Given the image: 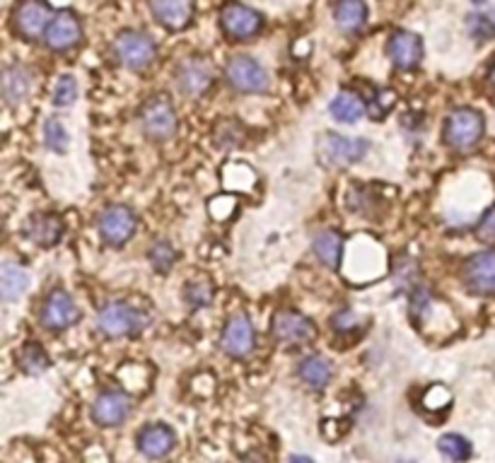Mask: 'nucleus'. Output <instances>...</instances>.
<instances>
[{"label": "nucleus", "instance_id": "39448f33", "mask_svg": "<svg viewBox=\"0 0 495 463\" xmlns=\"http://www.w3.org/2000/svg\"><path fill=\"white\" fill-rule=\"evenodd\" d=\"M114 56L119 63L128 70H146L150 63L155 61L157 47L153 39L143 31H121L114 41Z\"/></svg>", "mask_w": 495, "mask_h": 463}, {"label": "nucleus", "instance_id": "b1692460", "mask_svg": "<svg viewBox=\"0 0 495 463\" xmlns=\"http://www.w3.org/2000/svg\"><path fill=\"white\" fill-rule=\"evenodd\" d=\"M297 374H300V379L305 381V384L312 386V389H317V391H322V389H326L329 381H331L333 367L326 357L310 355L302 360L300 367H297Z\"/></svg>", "mask_w": 495, "mask_h": 463}, {"label": "nucleus", "instance_id": "4c0bfd02", "mask_svg": "<svg viewBox=\"0 0 495 463\" xmlns=\"http://www.w3.org/2000/svg\"><path fill=\"white\" fill-rule=\"evenodd\" d=\"M356 324H358V317L353 314V311H349V309H343L340 314H336V317H333V328L340 333L353 331V328H356Z\"/></svg>", "mask_w": 495, "mask_h": 463}, {"label": "nucleus", "instance_id": "bb28decb", "mask_svg": "<svg viewBox=\"0 0 495 463\" xmlns=\"http://www.w3.org/2000/svg\"><path fill=\"white\" fill-rule=\"evenodd\" d=\"M17 364H20V370L31 374V377H37L41 371L49 370V355L44 353V347L37 345V343H27L22 347V353L17 357Z\"/></svg>", "mask_w": 495, "mask_h": 463}, {"label": "nucleus", "instance_id": "c85d7f7f", "mask_svg": "<svg viewBox=\"0 0 495 463\" xmlns=\"http://www.w3.org/2000/svg\"><path fill=\"white\" fill-rule=\"evenodd\" d=\"M177 261V251L172 247L170 241H155L150 247V263L157 273H170V268Z\"/></svg>", "mask_w": 495, "mask_h": 463}, {"label": "nucleus", "instance_id": "dca6fc26", "mask_svg": "<svg viewBox=\"0 0 495 463\" xmlns=\"http://www.w3.org/2000/svg\"><path fill=\"white\" fill-rule=\"evenodd\" d=\"M80 34H83V30H80L78 17L73 13H58L49 24L44 41L51 51H68L78 44Z\"/></svg>", "mask_w": 495, "mask_h": 463}, {"label": "nucleus", "instance_id": "0eeeda50", "mask_svg": "<svg viewBox=\"0 0 495 463\" xmlns=\"http://www.w3.org/2000/svg\"><path fill=\"white\" fill-rule=\"evenodd\" d=\"M138 227V220L126 205H109L100 215V234L109 247H124Z\"/></svg>", "mask_w": 495, "mask_h": 463}, {"label": "nucleus", "instance_id": "393cba45", "mask_svg": "<svg viewBox=\"0 0 495 463\" xmlns=\"http://www.w3.org/2000/svg\"><path fill=\"white\" fill-rule=\"evenodd\" d=\"M365 101L353 92H339L329 104V111L340 124H358L365 116Z\"/></svg>", "mask_w": 495, "mask_h": 463}, {"label": "nucleus", "instance_id": "6ab92c4d", "mask_svg": "<svg viewBox=\"0 0 495 463\" xmlns=\"http://www.w3.org/2000/svg\"><path fill=\"white\" fill-rule=\"evenodd\" d=\"M213 83V70L203 61H186L179 68V87L189 97H201Z\"/></svg>", "mask_w": 495, "mask_h": 463}, {"label": "nucleus", "instance_id": "f3484780", "mask_svg": "<svg viewBox=\"0 0 495 463\" xmlns=\"http://www.w3.org/2000/svg\"><path fill=\"white\" fill-rule=\"evenodd\" d=\"M150 10L163 27L179 31L194 17V0H150Z\"/></svg>", "mask_w": 495, "mask_h": 463}, {"label": "nucleus", "instance_id": "20e7f679", "mask_svg": "<svg viewBox=\"0 0 495 463\" xmlns=\"http://www.w3.org/2000/svg\"><path fill=\"white\" fill-rule=\"evenodd\" d=\"M147 319L143 311L133 309L126 301H109L100 311V328L109 338H124L146 328Z\"/></svg>", "mask_w": 495, "mask_h": 463}, {"label": "nucleus", "instance_id": "2eb2a0df", "mask_svg": "<svg viewBox=\"0 0 495 463\" xmlns=\"http://www.w3.org/2000/svg\"><path fill=\"white\" fill-rule=\"evenodd\" d=\"M387 54L396 68L413 70L423 61V41L413 31H394L387 44Z\"/></svg>", "mask_w": 495, "mask_h": 463}, {"label": "nucleus", "instance_id": "a19ab883", "mask_svg": "<svg viewBox=\"0 0 495 463\" xmlns=\"http://www.w3.org/2000/svg\"><path fill=\"white\" fill-rule=\"evenodd\" d=\"M472 3H476V5H486L488 0H472Z\"/></svg>", "mask_w": 495, "mask_h": 463}, {"label": "nucleus", "instance_id": "a211bd4d", "mask_svg": "<svg viewBox=\"0 0 495 463\" xmlns=\"http://www.w3.org/2000/svg\"><path fill=\"white\" fill-rule=\"evenodd\" d=\"M174 444H177V434L167 424H147L138 434L140 454L147 459H163L174 449Z\"/></svg>", "mask_w": 495, "mask_h": 463}, {"label": "nucleus", "instance_id": "7c9ffc66", "mask_svg": "<svg viewBox=\"0 0 495 463\" xmlns=\"http://www.w3.org/2000/svg\"><path fill=\"white\" fill-rule=\"evenodd\" d=\"M78 100V83L73 75H61L54 87V104L56 107H70Z\"/></svg>", "mask_w": 495, "mask_h": 463}, {"label": "nucleus", "instance_id": "f03ea898", "mask_svg": "<svg viewBox=\"0 0 495 463\" xmlns=\"http://www.w3.org/2000/svg\"><path fill=\"white\" fill-rule=\"evenodd\" d=\"M486 124L476 109H456L447 116L445 124V143L455 150H472L483 138Z\"/></svg>", "mask_w": 495, "mask_h": 463}, {"label": "nucleus", "instance_id": "423d86ee", "mask_svg": "<svg viewBox=\"0 0 495 463\" xmlns=\"http://www.w3.org/2000/svg\"><path fill=\"white\" fill-rule=\"evenodd\" d=\"M140 124L153 140H170L177 133V111L164 94L153 97L140 111Z\"/></svg>", "mask_w": 495, "mask_h": 463}, {"label": "nucleus", "instance_id": "4468645a", "mask_svg": "<svg viewBox=\"0 0 495 463\" xmlns=\"http://www.w3.org/2000/svg\"><path fill=\"white\" fill-rule=\"evenodd\" d=\"M131 413V398L121 391H104L97 396L93 406L94 423L102 427H119L126 423V417Z\"/></svg>", "mask_w": 495, "mask_h": 463}, {"label": "nucleus", "instance_id": "c756f323", "mask_svg": "<svg viewBox=\"0 0 495 463\" xmlns=\"http://www.w3.org/2000/svg\"><path fill=\"white\" fill-rule=\"evenodd\" d=\"M44 140H47V145L54 153H66L68 150V133H66V128H63L58 118H47V124H44Z\"/></svg>", "mask_w": 495, "mask_h": 463}, {"label": "nucleus", "instance_id": "a878e982", "mask_svg": "<svg viewBox=\"0 0 495 463\" xmlns=\"http://www.w3.org/2000/svg\"><path fill=\"white\" fill-rule=\"evenodd\" d=\"M314 254H317V258L324 263L326 268L336 270L340 263V254H343V240L331 230L319 232L317 237H314Z\"/></svg>", "mask_w": 495, "mask_h": 463}, {"label": "nucleus", "instance_id": "5701e85b", "mask_svg": "<svg viewBox=\"0 0 495 463\" xmlns=\"http://www.w3.org/2000/svg\"><path fill=\"white\" fill-rule=\"evenodd\" d=\"M333 17L343 34H356L367 22V5L365 0H339Z\"/></svg>", "mask_w": 495, "mask_h": 463}, {"label": "nucleus", "instance_id": "7ed1b4c3", "mask_svg": "<svg viewBox=\"0 0 495 463\" xmlns=\"http://www.w3.org/2000/svg\"><path fill=\"white\" fill-rule=\"evenodd\" d=\"M225 80H227V85L242 94H261L269 92V87H271L269 73L263 70L261 63H256L249 56H237L227 63Z\"/></svg>", "mask_w": 495, "mask_h": 463}, {"label": "nucleus", "instance_id": "9d476101", "mask_svg": "<svg viewBox=\"0 0 495 463\" xmlns=\"http://www.w3.org/2000/svg\"><path fill=\"white\" fill-rule=\"evenodd\" d=\"M51 20L54 17H51L44 3H40V0H24L15 13V30L27 41H37V39L47 37Z\"/></svg>", "mask_w": 495, "mask_h": 463}, {"label": "nucleus", "instance_id": "ea45409f", "mask_svg": "<svg viewBox=\"0 0 495 463\" xmlns=\"http://www.w3.org/2000/svg\"><path fill=\"white\" fill-rule=\"evenodd\" d=\"M488 80H491V85L495 87V63L491 66V70H488Z\"/></svg>", "mask_w": 495, "mask_h": 463}, {"label": "nucleus", "instance_id": "72a5a7b5", "mask_svg": "<svg viewBox=\"0 0 495 463\" xmlns=\"http://www.w3.org/2000/svg\"><path fill=\"white\" fill-rule=\"evenodd\" d=\"M396 104V97L394 92H377L375 97L370 100V107H367V111H370L375 118H382V116H387V111H392V107Z\"/></svg>", "mask_w": 495, "mask_h": 463}, {"label": "nucleus", "instance_id": "1a4fd4ad", "mask_svg": "<svg viewBox=\"0 0 495 463\" xmlns=\"http://www.w3.org/2000/svg\"><path fill=\"white\" fill-rule=\"evenodd\" d=\"M462 278L473 294H495V251L473 254L464 263Z\"/></svg>", "mask_w": 495, "mask_h": 463}, {"label": "nucleus", "instance_id": "412c9836", "mask_svg": "<svg viewBox=\"0 0 495 463\" xmlns=\"http://www.w3.org/2000/svg\"><path fill=\"white\" fill-rule=\"evenodd\" d=\"M63 234V223L58 215H34L27 224V237L40 247H54Z\"/></svg>", "mask_w": 495, "mask_h": 463}, {"label": "nucleus", "instance_id": "58836bf2", "mask_svg": "<svg viewBox=\"0 0 495 463\" xmlns=\"http://www.w3.org/2000/svg\"><path fill=\"white\" fill-rule=\"evenodd\" d=\"M290 463H314L310 459V456H302V454H295V456H290Z\"/></svg>", "mask_w": 495, "mask_h": 463}, {"label": "nucleus", "instance_id": "f257e3e1", "mask_svg": "<svg viewBox=\"0 0 495 463\" xmlns=\"http://www.w3.org/2000/svg\"><path fill=\"white\" fill-rule=\"evenodd\" d=\"M370 145L363 138H346L339 133H324L317 140L319 162L326 167H350L363 160Z\"/></svg>", "mask_w": 495, "mask_h": 463}, {"label": "nucleus", "instance_id": "e433bc0d", "mask_svg": "<svg viewBox=\"0 0 495 463\" xmlns=\"http://www.w3.org/2000/svg\"><path fill=\"white\" fill-rule=\"evenodd\" d=\"M449 401H452V396H449V391H445L440 384H435L426 394L428 408H447Z\"/></svg>", "mask_w": 495, "mask_h": 463}, {"label": "nucleus", "instance_id": "473e14b6", "mask_svg": "<svg viewBox=\"0 0 495 463\" xmlns=\"http://www.w3.org/2000/svg\"><path fill=\"white\" fill-rule=\"evenodd\" d=\"M210 300H213V290L208 283H189L186 285V301L194 309L206 307Z\"/></svg>", "mask_w": 495, "mask_h": 463}, {"label": "nucleus", "instance_id": "cd10ccee", "mask_svg": "<svg viewBox=\"0 0 495 463\" xmlns=\"http://www.w3.org/2000/svg\"><path fill=\"white\" fill-rule=\"evenodd\" d=\"M438 449H440V454L452 463H462L472 456V444H469V440H464L462 434H445V437H440V441H438Z\"/></svg>", "mask_w": 495, "mask_h": 463}, {"label": "nucleus", "instance_id": "f8f14e48", "mask_svg": "<svg viewBox=\"0 0 495 463\" xmlns=\"http://www.w3.org/2000/svg\"><path fill=\"white\" fill-rule=\"evenodd\" d=\"M80 319V311L68 293L54 290L41 307V324L51 331H63Z\"/></svg>", "mask_w": 495, "mask_h": 463}, {"label": "nucleus", "instance_id": "f704fd0d", "mask_svg": "<svg viewBox=\"0 0 495 463\" xmlns=\"http://www.w3.org/2000/svg\"><path fill=\"white\" fill-rule=\"evenodd\" d=\"M234 208H237V201H234L233 196H217L216 201L210 203V215L216 217V220H227Z\"/></svg>", "mask_w": 495, "mask_h": 463}, {"label": "nucleus", "instance_id": "6e6552de", "mask_svg": "<svg viewBox=\"0 0 495 463\" xmlns=\"http://www.w3.org/2000/svg\"><path fill=\"white\" fill-rule=\"evenodd\" d=\"M220 24H223V31L230 39L247 41V39L256 37L261 31L263 17L256 10L242 5V3H230L220 13Z\"/></svg>", "mask_w": 495, "mask_h": 463}, {"label": "nucleus", "instance_id": "4be33fe9", "mask_svg": "<svg viewBox=\"0 0 495 463\" xmlns=\"http://www.w3.org/2000/svg\"><path fill=\"white\" fill-rule=\"evenodd\" d=\"M30 287V273L20 266V263H3L0 268V293H3V300L15 301L20 300Z\"/></svg>", "mask_w": 495, "mask_h": 463}, {"label": "nucleus", "instance_id": "ddd939ff", "mask_svg": "<svg viewBox=\"0 0 495 463\" xmlns=\"http://www.w3.org/2000/svg\"><path fill=\"white\" fill-rule=\"evenodd\" d=\"M256 345V333L254 326L247 317H234L227 321L220 338V347L230 357H247Z\"/></svg>", "mask_w": 495, "mask_h": 463}, {"label": "nucleus", "instance_id": "c9c22d12", "mask_svg": "<svg viewBox=\"0 0 495 463\" xmlns=\"http://www.w3.org/2000/svg\"><path fill=\"white\" fill-rule=\"evenodd\" d=\"M476 234H479L481 241L495 244V208H491L486 215L481 217L479 227H476Z\"/></svg>", "mask_w": 495, "mask_h": 463}, {"label": "nucleus", "instance_id": "aec40b11", "mask_svg": "<svg viewBox=\"0 0 495 463\" xmlns=\"http://www.w3.org/2000/svg\"><path fill=\"white\" fill-rule=\"evenodd\" d=\"M31 90V75L24 66H8L3 73V97L10 107H17L27 100Z\"/></svg>", "mask_w": 495, "mask_h": 463}, {"label": "nucleus", "instance_id": "2f4dec72", "mask_svg": "<svg viewBox=\"0 0 495 463\" xmlns=\"http://www.w3.org/2000/svg\"><path fill=\"white\" fill-rule=\"evenodd\" d=\"M466 30L476 41H491L495 37V22L488 15H469Z\"/></svg>", "mask_w": 495, "mask_h": 463}, {"label": "nucleus", "instance_id": "9b49d317", "mask_svg": "<svg viewBox=\"0 0 495 463\" xmlns=\"http://www.w3.org/2000/svg\"><path fill=\"white\" fill-rule=\"evenodd\" d=\"M273 336L286 343V345H300V343H310L317 336V328L310 319L302 317L297 311H278L273 317Z\"/></svg>", "mask_w": 495, "mask_h": 463}]
</instances>
